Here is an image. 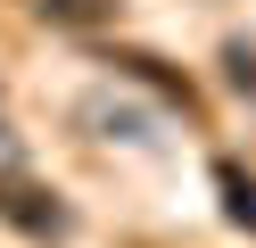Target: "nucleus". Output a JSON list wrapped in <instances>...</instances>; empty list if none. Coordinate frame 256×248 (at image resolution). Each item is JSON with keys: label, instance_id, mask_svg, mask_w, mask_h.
<instances>
[{"label": "nucleus", "instance_id": "f257e3e1", "mask_svg": "<svg viewBox=\"0 0 256 248\" xmlns=\"http://www.w3.org/2000/svg\"><path fill=\"white\" fill-rule=\"evenodd\" d=\"M0 223H17L25 240H66V231H74V215L58 207L42 182H25V174H0Z\"/></svg>", "mask_w": 256, "mask_h": 248}, {"label": "nucleus", "instance_id": "f03ea898", "mask_svg": "<svg viewBox=\"0 0 256 248\" xmlns=\"http://www.w3.org/2000/svg\"><path fill=\"white\" fill-rule=\"evenodd\" d=\"M108 66H124L132 83H149V91H166L182 116H198V91H190V75H174L166 58H149V50H108Z\"/></svg>", "mask_w": 256, "mask_h": 248}, {"label": "nucleus", "instance_id": "7ed1b4c3", "mask_svg": "<svg viewBox=\"0 0 256 248\" xmlns=\"http://www.w3.org/2000/svg\"><path fill=\"white\" fill-rule=\"evenodd\" d=\"M215 198H223V215H232L240 231H256V174H248V165L215 157Z\"/></svg>", "mask_w": 256, "mask_h": 248}, {"label": "nucleus", "instance_id": "20e7f679", "mask_svg": "<svg viewBox=\"0 0 256 248\" xmlns=\"http://www.w3.org/2000/svg\"><path fill=\"white\" fill-rule=\"evenodd\" d=\"M34 17H42V25H74V33H91V25H108V17H116V0H34Z\"/></svg>", "mask_w": 256, "mask_h": 248}, {"label": "nucleus", "instance_id": "39448f33", "mask_svg": "<svg viewBox=\"0 0 256 248\" xmlns=\"http://www.w3.org/2000/svg\"><path fill=\"white\" fill-rule=\"evenodd\" d=\"M223 83L256 108V42H248V33H232V42H223Z\"/></svg>", "mask_w": 256, "mask_h": 248}]
</instances>
